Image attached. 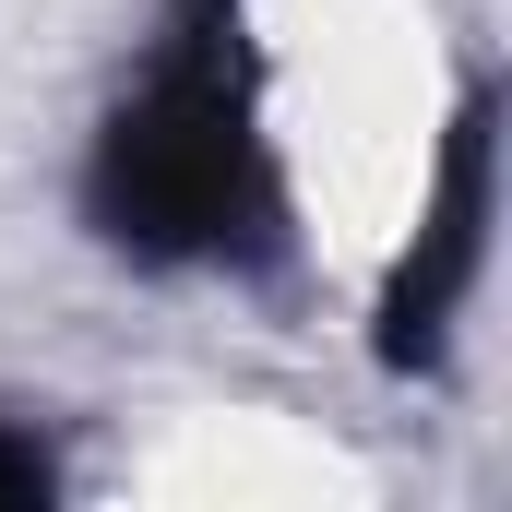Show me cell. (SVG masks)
<instances>
[{
	"label": "cell",
	"mask_w": 512,
	"mask_h": 512,
	"mask_svg": "<svg viewBox=\"0 0 512 512\" xmlns=\"http://www.w3.org/2000/svg\"><path fill=\"white\" fill-rule=\"evenodd\" d=\"M489 227H501V72H465L441 155H429V191H417V227L393 239L382 298H370V358L393 382L453 370V334H465L477 274H489Z\"/></svg>",
	"instance_id": "obj_2"
},
{
	"label": "cell",
	"mask_w": 512,
	"mask_h": 512,
	"mask_svg": "<svg viewBox=\"0 0 512 512\" xmlns=\"http://www.w3.org/2000/svg\"><path fill=\"white\" fill-rule=\"evenodd\" d=\"M48 489H60V441L0 417V501H48Z\"/></svg>",
	"instance_id": "obj_3"
},
{
	"label": "cell",
	"mask_w": 512,
	"mask_h": 512,
	"mask_svg": "<svg viewBox=\"0 0 512 512\" xmlns=\"http://www.w3.org/2000/svg\"><path fill=\"white\" fill-rule=\"evenodd\" d=\"M72 215L131 274L274 286L298 262V191L274 155V72L251 0H155V36L84 131Z\"/></svg>",
	"instance_id": "obj_1"
}]
</instances>
